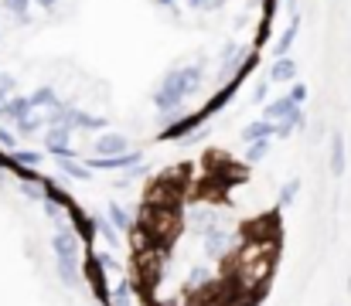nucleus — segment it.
Returning a JSON list of instances; mask_svg holds the SVG:
<instances>
[{
  "instance_id": "f257e3e1",
  "label": "nucleus",
  "mask_w": 351,
  "mask_h": 306,
  "mask_svg": "<svg viewBox=\"0 0 351 306\" xmlns=\"http://www.w3.org/2000/svg\"><path fill=\"white\" fill-rule=\"evenodd\" d=\"M331 170L335 174H345V136L341 133L331 136Z\"/></svg>"
},
{
  "instance_id": "f03ea898",
  "label": "nucleus",
  "mask_w": 351,
  "mask_h": 306,
  "mask_svg": "<svg viewBox=\"0 0 351 306\" xmlns=\"http://www.w3.org/2000/svg\"><path fill=\"white\" fill-rule=\"evenodd\" d=\"M293 75H297V65H293L287 55H280V62L273 65V79H276V82H290Z\"/></svg>"
},
{
  "instance_id": "7ed1b4c3",
  "label": "nucleus",
  "mask_w": 351,
  "mask_h": 306,
  "mask_svg": "<svg viewBox=\"0 0 351 306\" xmlns=\"http://www.w3.org/2000/svg\"><path fill=\"white\" fill-rule=\"evenodd\" d=\"M297 27H300V24L293 21V24L283 31V38H280V44H276V55H287V51H290V44H293V38H297Z\"/></svg>"
},
{
  "instance_id": "20e7f679",
  "label": "nucleus",
  "mask_w": 351,
  "mask_h": 306,
  "mask_svg": "<svg viewBox=\"0 0 351 306\" xmlns=\"http://www.w3.org/2000/svg\"><path fill=\"white\" fill-rule=\"evenodd\" d=\"M3 7H7V10H14V14H24L27 0H3Z\"/></svg>"
},
{
  "instance_id": "39448f33",
  "label": "nucleus",
  "mask_w": 351,
  "mask_h": 306,
  "mask_svg": "<svg viewBox=\"0 0 351 306\" xmlns=\"http://www.w3.org/2000/svg\"><path fill=\"white\" fill-rule=\"evenodd\" d=\"M293 99H307V86H293Z\"/></svg>"
},
{
  "instance_id": "423d86ee",
  "label": "nucleus",
  "mask_w": 351,
  "mask_h": 306,
  "mask_svg": "<svg viewBox=\"0 0 351 306\" xmlns=\"http://www.w3.org/2000/svg\"><path fill=\"white\" fill-rule=\"evenodd\" d=\"M38 3H41V7H51V3H55V0H38Z\"/></svg>"
}]
</instances>
